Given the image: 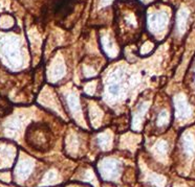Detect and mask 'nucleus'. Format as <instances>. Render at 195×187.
<instances>
[{
    "instance_id": "obj_2",
    "label": "nucleus",
    "mask_w": 195,
    "mask_h": 187,
    "mask_svg": "<svg viewBox=\"0 0 195 187\" xmlns=\"http://www.w3.org/2000/svg\"><path fill=\"white\" fill-rule=\"evenodd\" d=\"M74 5H76V2L73 0H59L58 2H56V5L54 7L56 18L59 20L67 18L73 12Z\"/></svg>"
},
{
    "instance_id": "obj_3",
    "label": "nucleus",
    "mask_w": 195,
    "mask_h": 187,
    "mask_svg": "<svg viewBox=\"0 0 195 187\" xmlns=\"http://www.w3.org/2000/svg\"><path fill=\"white\" fill-rule=\"evenodd\" d=\"M175 105H176L177 113L181 115V116L185 117V116H188L190 114L189 108H188L187 103H186V99H185L184 96H178L175 99Z\"/></svg>"
},
{
    "instance_id": "obj_4",
    "label": "nucleus",
    "mask_w": 195,
    "mask_h": 187,
    "mask_svg": "<svg viewBox=\"0 0 195 187\" xmlns=\"http://www.w3.org/2000/svg\"><path fill=\"white\" fill-rule=\"evenodd\" d=\"M169 121V113L168 111L163 110L159 112L158 116H157V120H156V124L158 127H163V125L167 124Z\"/></svg>"
},
{
    "instance_id": "obj_5",
    "label": "nucleus",
    "mask_w": 195,
    "mask_h": 187,
    "mask_svg": "<svg viewBox=\"0 0 195 187\" xmlns=\"http://www.w3.org/2000/svg\"><path fill=\"white\" fill-rule=\"evenodd\" d=\"M187 16H188V14L185 11H182L178 15V28L181 30H184L185 28V25H186V21H187V19H186Z\"/></svg>"
},
{
    "instance_id": "obj_1",
    "label": "nucleus",
    "mask_w": 195,
    "mask_h": 187,
    "mask_svg": "<svg viewBox=\"0 0 195 187\" xmlns=\"http://www.w3.org/2000/svg\"><path fill=\"white\" fill-rule=\"evenodd\" d=\"M139 9L132 1H121L116 6V23L119 37L124 43H128L134 38L141 22Z\"/></svg>"
}]
</instances>
